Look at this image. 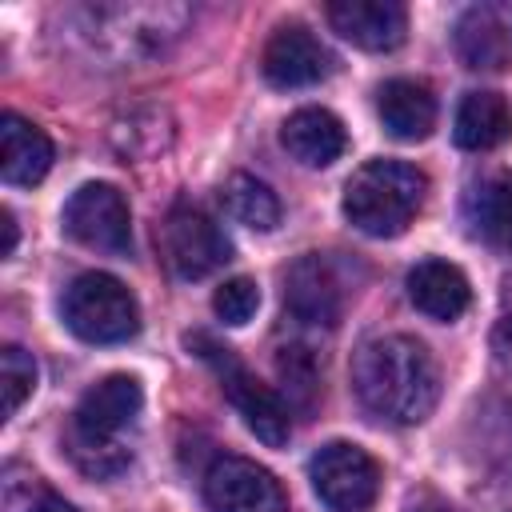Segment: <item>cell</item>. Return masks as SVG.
I'll list each match as a JSON object with an SVG mask.
<instances>
[{
	"label": "cell",
	"mask_w": 512,
	"mask_h": 512,
	"mask_svg": "<svg viewBox=\"0 0 512 512\" xmlns=\"http://www.w3.org/2000/svg\"><path fill=\"white\" fill-rule=\"evenodd\" d=\"M204 504L208 512H284L288 496L264 464L248 456H220L204 472Z\"/></svg>",
	"instance_id": "obj_10"
},
{
	"label": "cell",
	"mask_w": 512,
	"mask_h": 512,
	"mask_svg": "<svg viewBox=\"0 0 512 512\" xmlns=\"http://www.w3.org/2000/svg\"><path fill=\"white\" fill-rule=\"evenodd\" d=\"M140 408H144L140 380L124 376V372L96 380L80 396L64 444H68V456L76 460V468L84 476L108 480V476H120L132 464V448H128L124 436L136 428Z\"/></svg>",
	"instance_id": "obj_2"
},
{
	"label": "cell",
	"mask_w": 512,
	"mask_h": 512,
	"mask_svg": "<svg viewBox=\"0 0 512 512\" xmlns=\"http://www.w3.org/2000/svg\"><path fill=\"white\" fill-rule=\"evenodd\" d=\"M220 200H224L228 216L236 224L252 228V232H272L280 224V200H276V192L264 180H256L252 172H232L224 180V188H220Z\"/></svg>",
	"instance_id": "obj_21"
},
{
	"label": "cell",
	"mask_w": 512,
	"mask_h": 512,
	"mask_svg": "<svg viewBox=\"0 0 512 512\" xmlns=\"http://www.w3.org/2000/svg\"><path fill=\"white\" fill-rule=\"evenodd\" d=\"M308 480L328 512H368L380 496V464L348 440L316 448L308 460Z\"/></svg>",
	"instance_id": "obj_8"
},
{
	"label": "cell",
	"mask_w": 512,
	"mask_h": 512,
	"mask_svg": "<svg viewBox=\"0 0 512 512\" xmlns=\"http://www.w3.org/2000/svg\"><path fill=\"white\" fill-rule=\"evenodd\" d=\"M496 492H500V512H512V472L504 476V480H496Z\"/></svg>",
	"instance_id": "obj_28"
},
{
	"label": "cell",
	"mask_w": 512,
	"mask_h": 512,
	"mask_svg": "<svg viewBox=\"0 0 512 512\" xmlns=\"http://www.w3.org/2000/svg\"><path fill=\"white\" fill-rule=\"evenodd\" d=\"M404 512H452L436 492H416L412 500H408V508Z\"/></svg>",
	"instance_id": "obj_26"
},
{
	"label": "cell",
	"mask_w": 512,
	"mask_h": 512,
	"mask_svg": "<svg viewBox=\"0 0 512 512\" xmlns=\"http://www.w3.org/2000/svg\"><path fill=\"white\" fill-rule=\"evenodd\" d=\"M4 508L8 512H76L56 488H48L40 476L20 468L4 472Z\"/></svg>",
	"instance_id": "obj_22"
},
{
	"label": "cell",
	"mask_w": 512,
	"mask_h": 512,
	"mask_svg": "<svg viewBox=\"0 0 512 512\" xmlns=\"http://www.w3.org/2000/svg\"><path fill=\"white\" fill-rule=\"evenodd\" d=\"M452 136L464 152L500 148L512 136V104L500 92H464L452 120Z\"/></svg>",
	"instance_id": "obj_19"
},
{
	"label": "cell",
	"mask_w": 512,
	"mask_h": 512,
	"mask_svg": "<svg viewBox=\"0 0 512 512\" xmlns=\"http://www.w3.org/2000/svg\"><path fill=\"white\" fill-rule=\"evenodd\" d=\"M188 344L200 348V356L216 368L220 388H224L228 404L244 416L248 432H252L256 440H264L268 448L288 444V436H292V412H288V404H284L268 384H260V380L232 356V348H224V344H216V340H208V336H192Z\"/></svg>",
	"instance_id": "obj_6"
},
{
	"label": "cell",
	"mask_w": 512,
	"mask_h": 512,
	"mask_svg": "<svg viewBox=\"0 0 512 512\" xmlns=\"http://www.w3.org/2000/svg\"><path fill=\"white\" fill-rule=\"evenodd\" d=\"M408 300L428 316V320H456L468 312L472 304V288H468V276L440 260V256H428L420 260L412 272H408Z\"/></svg>",
	"instance_id": "obj_17"
},
{
	"label": "cell",
	"mask_w": 512,
	"mask_h": 512,
	"mask_svg": "<svg viewBox=\"0 0 512 512\" xmlns=\"http://www.w3.org/2000/svg\"><path fill=\"white\" fill-rule=\"evenodd\" d=\"M452 44H456L460 64L472 72H508L512 68V32L500 20V12L488 4H476L456 20Z\"/></svg>",
	"instance_id": "obj_14"
},
{
	"label": "cell",
	"mask_w": 512,
	"mask_h": 512,
	"mask_svg": "<svg viewBox=\"0 0 512 512\" xmlns=\"http://www.w3.org/2000/svg\"><path fill=\"white\" fill-rule=\"evenodd\" d=\"M36 360L24 352V348H16V344H8L4 352H0V388H4V420H12L16 412H20V404L36 392Z\"/></svg>",
	"instance_id": "obj_23"
},
{
	"label": "cell",
	"mask_w": 512,
	"mask_h": 512,
	"mask_svg": "<svg viewBox=\"0 0 512 512\" xmlns=\"http://www.w3.org/2000/svg\"><path fill=\"white\" fill-rule=\"evenodd\" d=\"M52 168V140L44 128L24 120L20 112L0 116V176L4 184L32 188L48 176Z\"/></svg>",
	"instance_id": "obj_16"
},
{
	"label": "cell",
	"mask_w": 512,
	"mask_h": 512,
	"mask_svg": "<svg viewBox=\"0 0 512 512\" xmlns=\"http://www.w3.org/2000/svg\"><path fill=\"white\" fill-rule=\"evenodd\" d=\"M492 352L512 372V280L504 288V304H500V316H496V328H492Z\"/></svg>",
	"instance_id": "obj_25"
},
{
	"label": "cell",
	"mask_w": 512,
	"mask_h": 512,
	"mask_svg": "<svg viewBox=\"0 0 512 512\" xmlns=\"http://www.w3.org/2000/svg\"><path fill=\"white\" fill-rule=\"evenodd\" d=\"M0 220H4V256H12V248H16V216H12V208H4L0 212Z\"/></svg>",
	"instance_id": "obj_27"
},
{
	"label": "cell",
	"mask_w": 512,
	"mask_h": 512,
	"mask_svg": "<svg viewBox=\"0 0 512 512\" xmlns=\"http://www.w3.org/2000/svg\"><path fill=\"white\" fill-rule=\"evenodd\" d=\"M284 304L300 324L336 328V320L344 312V292H340V280H336L332 264L320 252L300 256L284 272Z\"/></svg>",
	"instance_id": "obj_12"
},
{
	"label": "cell",
	"mask_w": 512,
	"mask_h": 512,
	"mask_svg": "<svg viewBox=\"0 0 512 512\" xmlns=\"http://www.w3.org/2000/svg\"><path fill=\"white\" fill-rule=\"evenodd\" d=\"M428 196V176L408 160H368L344 184V216L356 232L392 240L400 236Z\"/></svg>",
	"instance_id": "obj_3"
},
{
	"label": "cell",
	"mask_w": 512,
	"mask_h": 512,
	"mask_svg": "<svg viewBox=\"0 0 512 512\" xmlns=\"http://www.w3.org/2000/svg\"><path fill=\"white\" fill-rule=\"evenodd\" d=\"M160 252H164V264L172 268V276H180V280H204L232 260V244H228L224 228L204 208L184 204V200L172 204L160 224Z\"/></svg>",
	"instance_id": "obj_7"
},
{
	"label": "cell",
	"mask_w": 512,
	"mask_h": 512,
	"mask_svg": "<svg viewBox=\"0 0 512 512\" xmlns=\"http://www.w3.org/2000/svg\"><path fill=\"white\" fill-rule=\"evenodd\" d=\"M280 144L296 164L328 168L344 156L348 132H344L340 116H332L328 108H300L280 124Z\"/></svg>",
	"instance_id": "obj_15"
},
{
	"label": "cell",
	"mask_w": 512,
	"mask_h": 512,
	"mask_svg": "<svg viewBox=\"0 0 512 512\" xmlns=\"http://www.w3.org/2000/svg\"><path fill=\"white\" fill-rule=\"evenodd\" d=\"M332 52L304 28V24H280L260 56V72L276 88H308L332 76Z\"/></svg>",
	"instance_id": "obj_11"
},
{
	"label": "cell",
	"mask_w": 512,
	"mask_h": 512,
	"mask_svg": "<svg viewBox=\"0 0 512 512\" xmlns=\"http://www.w3.org/2000/svg\"><path fill=\"white\" fill-rule=\"evenodd\" d=\"M464 220L480 240H492V244L512 240V176L488 172L472 180L464 192Z\"/></svg>",
	"instance_id": "obj_20"
},
{
	"label": "cell",
	"mask_w": 512,
	"mask_h": 512,
	"mask_svg": "<svg viewBox=\"0 0 512 512\" xmlns=\"http://www.w3.org/2000/svg\"><path fill=\"white\" fill-rule=\"evenodd\" d=\"M64 232L104 256H128L132 252V212L116 184L92 180L80 184L64 204Z\"/></svg>",
	"instance_id": "obj_9"
},
{
	"label": "cell",
	"mask_w": 512,
	"mask_h": 512,
	"mask_svg": "<svg viewBox=\"0 0 512 512\" xmlns=\"http://www.w3.org/2000/svg\"><path fill=\"white\" fill-rule=\"evenodd\" d=\"M376 112L388 136L396 140H424L436 128V96L428 84L396 76L376 88Z\"/></svg>",
	"instance_id": "obj_18"
},
{
	"label": "cell",
	"mask_w": 512,
	"mask_h": 512,
	"mask_svg": "<svg viewBox=\"0 0 512 512\" xmlns=\"http://www.w3.org/2000/svg\"><path fill=\"white\" fill-rule=\"evenodd\" d=\"M328 24L364 52H392L408 36V12L396 0H332Z\"/></svg>",
	"instance_id": "obj_13"
},
{
	"label": "cell",
	"mask_w": 512,
	"mask_h": 512,
	"mask_svg": "<svg viewBox=\"0 0 512 512\" xmlns=\"http://www.w3.org/2000/svg\"><path fill=\"white\" fill-rule=\"evenodd\" d=\"M60 316L88 344H124L140 332V304L112 272H80L64 288Z\"/></svg>",
	"instance_id": "obj_4"
},
{
	"label": "cell",
	"mask_w": 512,
	"mask_h": 512,
	"mask_svg": "<svg viewBox=\"0 0 512 512\" xmlns=\"http://www.w3.org/2000/svg\"><path fill=\"white\" fill-rule=\"evenodd\" d=\"M352 392L372 416L388 424H420L440 400V372L420 340L388 332L356 348Z\"/></svg>",
	"instance_id": "obj_1"
},
{
	"label": "cell",
	"mask_w": 512,
	"mask_h": 512,
	"mask_svg": "<svg viewBox=\"0 0 512 512\" xmlns=\"http://www.w3.org/2000/svg\"><path fill=\"white\" fill-rule=\"evenodd\" d=\"M88 36L108 48L116 60H140L164 52L168 40L180 36L188 24V8L176 4H108V8H84Z\"/></svg>",
	"instance_id": "obj_5"
},
{
	"label": "cell",
	"mask_w": 512,
	"mask_h": 512,
	"mask_svg": "<svg viewBox=\"0 0 512 512\" xmlns=\"http://www.w3.org/2000/svg\"><path fill=\"white\" fill-rule=\"evenodd\" d=\"M256 308H260V288H256V280H248V276L224 280V284L216 288V296H212V312H216L224 324H248V320L256 316Z\"/></svg>",
	"instance_id": "obj_24"
}]
</instances>
